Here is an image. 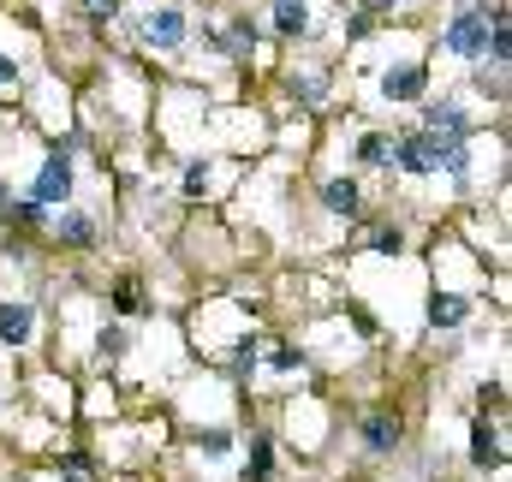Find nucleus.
<instances>
[{
	"label": "nucleus",
	"mask_w": 512,
	"mask_h": 482,
	"mask_svg": "<svg viewBox=\"0 0 512 482\" xmlns=\"http://www.w3.org/2000/svg\"><path fill=\"white\" fill-rule=\"evenodd\" d=\"M292 90H298V96H304V102H316V96H322V78H298V84H292Z\"/></svg>",
	"instance_id": "obj_20"
},
{
	"label": "nucleus",
	"mask_w": 512,
	"mask_h": 482,
	"mask_svg": "<svg viewBox=\"0 0 512 482\" xmlns=\"http://www.w3.org/2000/svg\"><path fill=\"white\" fill-rule=\"evenodd\" d=\"M322 203H328L334 215H358V185H352V179H334V185L322 191Z\"/></svg>",
	"instance_id": "obj_9"
},
{
	"label": "nucleus",
	"mask_w": 512,
	"mask_h": 482,
	"mask_svg": "<svg viewBox=\"0 0 512 482\" xmlns=\"http://www.w3.org/2000/svg\"><path fill=\"white\" fill-rule=\"evenodd\" d=\"M489 24H495V12H489V6H471V12H459V18L447 24V54H459V60H477V54L489 48Z\"/></svg>",
	"instance_id": "obj_1"
},
{
	"label": "nucleus",
	"mask_w": 512,
	"mask_h": 482,
	"mask_svg": "<svg viewBox=\"0 0 512 482\" xmlns=\"http://www.w3.org/2000/svg\"><path fill=\"white\" fill-rule=\"evenodd\" d=\"M429 322H435V328H459V322H465V298H435V304H429Z\"/></svg>",
	"instance_id": "obj_11"
},
{
	"label": "nucleus",
	"mask_w": 512,
	"mask_h": 482,
	"mask_svg": "<svg viewBox=\"0 0 512 482\" xmlns=\"http://www.w3.org/2000/svg\"><path fill=\"white\" fill-rule=\"evenodd\" d=\"M84 6H90V18H96V24H108V18L120 12V0H84Z\"/></svg>",
	"instance_id": "obj_18"
},
{
	"label": "nucleus",
	"mask_w": 512,
	"mask_h": 482,
	"mask_svg": "<svg viewBox=\"0 0 512 482\" xmlns=\"http://www.w3.org/2000/svg\"><path fill=\"white\" fill-rule=\"evenodd\" d=\"M358 155H364L370 167H382V161H393V149H387V137H364V143H358Z\"/></svg>",
	"instance_id": "obj_13"
},
{
	"label": "nucleus",
	"mask_w": 512,
	"mask_h": 482,
	"mask_svg": "<svg viewBox=\"0 0 512 482\" xmlns=\"http://www.w3.org/2000/svg\"><path fill=\"white\" fill-rule=\"evenodd\" d=\"M30 328H36V310H30V304H0V340H6V346H24Z\"/></svg>",
	"instance_id": "obj_5"
},
{
	"label": "nucleus",
	"mask_w": 512,
	"mask_h": 482,
	"mask_svg": "<svg viewBox=\"0 0 512 482\" xmlns=\"http://www.w3.org/2000/svg\"><path fill=\"white\" fill-rule=\"evenodd\" d=\"M143 42H155V48H179V42H185V12H173V6L149 12V18H143Z\"/></svg>",
	"instance_id": "obj_3"
},
{
	"label": "nucleus",
	"mask_w": 512,
	"mask_h": 482,
	"mask_svg": "<svg viewBox=\"0 0 512 482\" xmlns=\"http://www.w3.org/2000/svg\"><path fill=\"white\" fill-rule=\"evenodd\" d=\"M441 131H447V137L465 131V108H459V102H435V108H429V137H441Z\"/></svg>",
	"instance_id": "obj_7"
},
{
	"label": "nucleus",
	"mask_w": 512,
	"mask_h": 482,
	"mask_svg": "<svg viewBox=\"0 0 512 482\" xmlns=\"http://www.w3.org/2000/svg\"><path fill=\"white\" fill-rule=\"evenodd\" d=\"M227 447H233V435H221V429H209V435H203V453H209V459H221Z\"/></svg>",
	"instance_id": "obj_17"
},
{
	"label": "nucleus",
	"mask_w": 512,
	"mask_h": 482,
	"mask_svg": "<svg viewBox=\"0 0 512 482\" xmlns=\"http://www.w3.org/2000/svg\"><path fill=\"white\" fill-rule=\"evenodd\" d=\"M370 6H393V0H370Z\"/></svg>",
	"instance_id": "obj_23"
},
{
	"label": "nucleus",
	"mask_w": 512,
	"mask_h": 482,
	"mask_svg": "<svg viewBox=\"0 0 512 482\" xmlns=\"http://www.w3.org/2000/svg\"><path fill=\"white\" fill-rule=\"evenodd\" d=\"M66 197H72V155H66V149H54V155L42 161V173H36L30 203H36V209H48V203H66Z\"/></svg>",
	"instance_id": "obj_2"
},
{
	"label": "nucleus",
	"mask_w": 512,
	"mask_h": 482,
	"mask_svg": "<svg viewBox=\"0 0 512 482\" xmlns=\"http://www.w3.org/2000/svg\"><path fill=\"white\" fill-rule=\"evenodd\" d=\"M114 304H120V310H143V292H137V280H120V292H114Z\"/></svg>",
	"instance_id": "obj_15"
},
{
	"label": "nucleus",
	"mask_w": 512,
	"mask_h": 482,
	"mask_svg": "<svg viewBox=\"0 0 512 482\" xmlns=\"http://www.w3.org/2000/svg\"><path fill=\"white\" fill-rule=\"evenodd\" d=\"M501 459H507V447H501V435H495L489 423H477V429H471V465H477V471H495Z\"/></svg>",
	"instance_id": "obj_4"
},
{
	"label": "nucleus",
	"mask_w": 512,
	"mask_h": 482,
	"mask_svg": "<svg viewBox=\"0 0 512 482\" xmlns=\"http://www.w3.org/2000/svg\"><path fill=\"white\" fill-rule=\"evenodd\" d=\"M382 96L387 102H411V96H423V66H393L382 78Z\"/></svg>",
	"instance_id": "obj_6"
},
{
	"label": "nucleus",
	"mask_w": 512,
	"mask_h": 482,
	"mask_svg": "<svg viewBox=\"0 0 512 482\" xmlns=\"http://www.w3.org/2000/svg\"><path fill=\"white\" fill-rule=\"evenodd\" d=\"M126 352V328H102L96 334V358H120Z\"/></svg>",
	"instance_id": "obj_12"
},
{
	"label": "nucleus",
	"mask_w": 512,
	"mask_h": 482,
	"mask_svg": "<svg viewBox=\"0 0 512 482\" xmlns=\"http://www.w3.org/2000/svg\"><path fill=\"white\" fill-rule=\"evenodd\" d=\"M60 239H72V244H90V221H84V215H66V221H60Z\"/></svg>",
	"instance_id": "obj_14"
},
{
	"label": "nucleus",
	"mask_w": 512,
	"mask_h": 482,
	"mask_svg": "<svg viewBox=\"0 0 512 482\" xmlns=\"http://www.w3.org/2000/svg\"><path fill=\"white\" fill-rule=\"evenodd\" d=\"M245 477H251V482L268 477V441H256V447H251V465H245Z\"/></svg>",
	"instance_id": "obj_16"
},
{
	"label": "nucleus",
	"mask_w": 512,
	"mask_h": 482,
	"mask_svg": "<svg viewBox=\"0 0 512 482\" xmlns=\"http://www.w3.org/2000/svg\"><path fill=\"white\" fill-rule=\"evenodd\" d=\"M268 363H274V369H304V358H298L292 346H280V352H274V358H268Z\"/></svg>",
	"instance_id": "obj_19"
},
{
	"label": "nucleus",
	"mask_w": 512,
	"mask_h": 482,
	"mask_svg": "<svg viewBox=\"0 0 512 482\" xmlns=\"http://www.w3.org/2000/svg\"><path fill=\"white\" fill-rule=\"evenodd\" d=\"M364 441H370V453H387V447L399 441V423L382 417V411H376V417H364Z\"/></svg>",
	"instance_id": "obj_8"
},
{
	"label": "nucleus",
	"mask_w": 512,
	"mask_h": 482,
	"mask_svg": "<svg viewBox=\"0 0 512 482\" xmlns=\"http://www.w3.org/2000/svg\"><path fill=\"white\" fill-rule=\"evenodd\" d=\"M66 482H90V477H84V465H78V459H66Z\"/></svg>",
	"instance_id": "obj_22"
},
{
	"label": "nucleus",
	"mask_w": 512,
	"mask_h": 482,
	"mask_svg": "<svg viewBox=\"0 0 512 482\" xmlns=\"http://www.w3.org/2000/svg\"><path fill=\"white\" fill-rule=\"evenodd\" d=\"M274 24L292 36V30H304V24H310V6H304V0H274Z\"/></svg>",
	"instance_id": "obj_10"
},
{
	"label": "nucleus",
	"mask_w": 512,
	"mask_h": 482,
	"mask_svg": "<svg viewBox=\"0 0 512 482\" xmlns=\"http://www.w3.org/2000/svg\"><path fill=\"white\" fill-rule=\"evenodd\" d=\"M12 84H18V60H6V54H0V90H12Z\"/></svg>",
	"instance_id": "obj_21"
}]
</instances>
